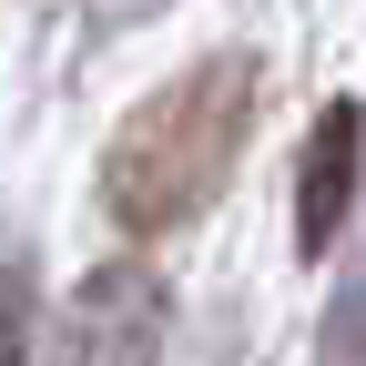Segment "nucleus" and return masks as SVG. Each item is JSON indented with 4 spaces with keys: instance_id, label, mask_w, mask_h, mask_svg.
Here are the masks:
<instances>
[{
    "instance_id": "obj_1",
    "label": "nucleus",
    "mask_w": 366,
    "mask_h": 366,
    "mask_svg": "<svg viewBox=\"0 0 366 366\" xmlns=\"http://www.w3.org/2000/svg\"><path fill=\"white\" fill-rule=\"evenodd\" d=\"M254 122V61L244 51H204L194 71H173L163 92L122 112L112 153H102V204L122 234H173L214 204V183L234 173Z\"/></svg>"
},
{
    "instance_id": "obj_2",
    "label": "nucleus",
    "mask_w": 366,
    "mask_h": 366,
    "mask_svg": "<svg viewBox=\"0 0 366 366\" xmlns=\"http://www.w3.org/2000/svg\"><path fill=\"white\" fill-rule=\"evenodd\" d=\"M163 356V285L153 264H92L61 315V366H153Z\"/></svg>"
},
{
    "instance_id": "obj_3",
    "label": "nucleus",
    "mask_w": 366,
    "mask_h": 366,
    "mask_svg": "<svg viewBox=\"0 0 366 366\" xmlns=\"http://www.w3.org/2000/svg\"><path fill=\"white\" fill-rule=\"evenodd\" d=\"M356 132H366V112H356V102H326V122H315V143H305V173H295V254H326V244L346 234Z\"/></svg>"
},
{
    "instance_id": "obj_4",
    "label": "nucleus",
    "mask_w": 366,
    "mask_h": 366,
    "mask_svg": "<svg viewBox=\"0 0 366 366\" xmlns=\"http://www.w3.org/2000/svg\"><path fill=\"white\" fill-rule=\"evenodd\" d=\"M31 356V274L0 264V366H21Z\"/></svg>"
}]
</instances>
